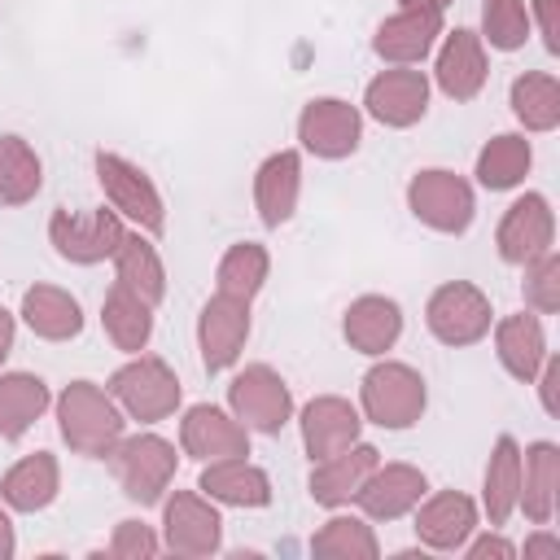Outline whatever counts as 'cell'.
<instances>
[{"label":"cell","mask_w":560,"mask_h":560,"mask_svg":"<svg viewBox=\"0 0 560 560\" xmlns=\"http://www.w3.org/2000/svg\"><path fill=\"white\" fill-rule=\"evenodd\" d=\"M516 494H521V446L512 433H499L481 477V508L490 516V529L508 525V516L516 512Z\"/></svg>","instance_id":"f1b7e54d"},{"label":"cell","mask_w":560,"mask_h":560,"mask_svg":"<svg viewBox=\"0 0 560 560\" xmlns=\"http://www.w3.org/2000/svg\"><path fill=\"white\" fill-rule=\"evenodd\" d=\"M61 490V464L52 451L22 455L4 477H0V503L13 512H44Z\"/></svg>","instance_id":"4316f807"},{"label":"cell","mask_w":560,"mask_h":560,"mask_svg":"<svg viewBox=\"0 0 560 560\" xmlns=\"http://www.w3.org/2000/svg\"><path fill=\"white\" fill-rule=\"evenodd\" d=\"M52 394L44 385V376L35 372H0V438L18 442L44 411H48Z\"/></svg>","instance_id":"4dcf8cb0"},{"label":"cell","mask_w":560,"mask_h":560,"mask_svg":"<svg viewBox=\"0 0 560 560\" xmlns=\"http://www.w3.org/2000/svg\"><path fill=\"white\" fill-rule=\"evenodd\" d=\"M534 381H538V398H542V411H547V416H560V402H556V385H560V359H556V354H547Z\"/></svg>","instance_id":"60d3db41"},{"label":"cell","mask_w":560,"mask_h":560,"mask_svg":"<svg viewBox=\"0 0 560 560\" xmlns=\"http://www.w3.org/2000/svg\"><path fill=\"white\" fill-rule=\"evenodd\" d=\"M494 354L503 363V372L521 385H534L542 359H547V332H542V319L529 315V311H516V315H503L494 324Z\"/></svg>","instance_id":"484cf974"},{"label":"cell","mask_w":560,"mask_h":560,"mask_svg":"<svg viewBox=\"0 0 560 560\" xmlns=\"http://www.w3.org/2000/svg\"><path fill=\"white\" fill-rule=\"evenodd\" d=\"M407 210L442 232V236H459L468 232L472 214H477V197H472V184L455 171H442V166H429V171H416L407 179Z\"/></svg>","instance_id":"5b68a950"},{"label":"cell","mask_w":560,"mask_h":560,"mask_svg":"<svg viewBox=\"0 0 560 560\" xmlns=\"http://www.w3.org/2000/svg\"><path fill=\"white\" fill-rule=\"evenodd\" d=\"M158 551H162V542L144 521H118L114 525V538H109L114 560H153Z\"/></svg>","instance_id":"ab89813d"},{"label":"cell","mask_w":560,"mask_h":560,"mask_svg":"<svg viewBox=\"0 0 560 560\" xmlns=\"http://www.w3.org/2000/svg\"><path fill=\"white\" fill-rule=\"evenodd\" d=\"M57 429H61V442L74 451V455H88V459H105L118 438L127 433V416L122 407L114 402L109 389L92 385V381H70L61 394H57Z\"/></svg>","instance_id":"6da1fadb"},{"label":"cell","mask_w":560,"mask_h":560,"mask_svg":"<svg viewBox=\"0 0 560 560\" xmlns=\"http://www.w3.org/2000/svg\"><path fill=\"white\" fill-rule=\"evenodd\" d=\"M494 245H499V258L512 262V267H525V262L542 258L547 249H556V214H551V201L542 192L516 197L503 210V219H499Z\"/></svg>","instance_id":"7c38bea8"},{"label":"cell","mask_w":560,"mask_h":560,"mask_svg":"<svg viewBox=\"0 0 560 560\" xmlns=\"http://www.w3.org/2000/svg\"><path fill=\"white\" fill-rule=\"evenodd\" d=\"M341 332H346L350 350H359L368 359H381L402 337V306L394 298H385V293H363V298H354L346 306Z\"/></svg>","instance_id":"44dd1931"},{"label":"cell","mask_w":560,"mask_h":560,"mask_svg":"<svg viewBox=\"0 0 560 560\" xmlns=\"http://www.w3.org/2000/svg\"><path fill=\"white\" fill-rule=\"evenodd\" d=\"M197 490L223 508H267L271 503V477L249 464L245 455H228V459H210L201 468Z\"/></svg>","instance_id":"603a6c76"},{"label":"cell","mask_w":560,"mask_h":560,"mask_svg":"<svg viewBox=\"0 0 560 560\" xmlns=\"http://www.w3.org/2000/svg\"><path fill=\"white\" fill-rule=\"evenodd\" d=\"M92 166H96V184H101V192H105V201L122 214V219H131L140 232H149V236H162L166 232V206H162V192H158V184L136 166V162H127L122 153H96L92 158Z\"/></svg>","instance_id":"8992f818"},{"label":"cell","mask_w":560,"mask_h":560,"mask_svg":"<svg viewBox=\"0 0 560 560\" xmlns=\"http://www.w3.org/2000/svg\"><path fill=\"white\" fill-rule=\"evenodd\" d=\"M114 394V402L122 407L127 420H140V424H158L166 416H175L179 407V376L166 368V359L158 354H131L105 385Z\"/></svg>","instance_id":"3957f363"},{"label":"cell","mask_w":560,"mask_h":560,"mask_svg":"<svg viewBox=\"0 0 560 560\" xmlns=\"http://www.w3.org/2000/svg\"><path fill=\"white\" fill-rule=\"evenodd\" d=\"M529 39V9L525 0H481V44L499 52H516Z\"/></svg>","instance_id":"74e56055"},{"label":"cell","mask_w":560,"mask_h":560,"mask_svg":"<svg viewBox=\"0 0 560 560\" xmlns=\"http://www.w3.org/2000/svg\"><path fill=\"white\" fill-rule=\"evenodd\" d=\"M311 551L328 556V560H376L381 542H376V534L363 516H328L311 534Z\"/></svg>","instance_id":"8d00e7d4"},{"label":"cell","mask_w":560,"mask_h":560,"mask_svg":"<svg viewBox=\"0 0 560 560\" xmlns=\"http://www.w3.org/2000/svg\"><path fill=\"white\" fill-rule=\"evenodd\" d=\"M298 192H302V158L298 149H280L271 158H262L258 175H254V206L262 228H280L293 219L298 210Z\"/></svg>","instance_id":"cb8c5ba5"},{"label":"cell","mask_w":560,"mask_h":560,"mask_svg":"<svg viewBox=\"0 0 560 560\" xmlns=\"http://www.w3.org/2000/svg\"><path fill=\"white\" fill-rule=\"evenodd\" d=\"M411 512H416V538L429 551H459L477 529V503L459 490L424 494Z\"/></svg>","instance_id":"d6986e66"},{"label":"cell","mask_w":560,"mask_h":560,"mask_svg":"<svg viewBox=\"0 0 560 560\" xmlns=\"http://www.w3.org/2000/svg\"><path fill=\"white\" fill-rule=\"evenodd\" d=\"M376 464H381V451L372 442H350L346 451H337L328 459H315L306 490H311V499L319 508H346Z\"/></svg>","instance_id":"7402d4cb"},{"label":"cell","mask_w":560,"mask_h":560,"mask_svg":"<svg viewBox=\"0 0 560 560\" xmlns=\"http://www.w3.org/2000/svg\"><path fill=\"white\" fill-rule=\"evenodd\" d=\"M424 324L442 346H472L490 332L494 311L490 298L468 280H446L424 302Z\"/></svg>","instance_id":"ba28073f"},{"label":"cell","mask_w":560,"mask_h":560,"mask_svg":"<svg viewBox=\"0 0 560 560\" xmlns=\"http://www.w3.org/2000/svg\"><path fill=\"white\" fill-rule=\"evenodd\" d=\"M101 324H105V337L114 341V350L140 354L149 346V337H153V306L140 302L131 289H122L114 280V289L101 302Z\"/></svg>","instance_id":"d6a6232c"},{"label":"cell","mask_w":560,"mask_h":560,"mask_svg":"<svg viewBox=\"0 0 560 560\" xmlns=\"http://www.w3.org/2000/svg\"><path fill=\"white\" fill-rule=\"evenodd\" d=\"M438 35H442V13H433V9H398L376 26L372 52L381 61H389V66H420L433 52Z\"/></svg>","instance_id":"ffe728a7"},{"label":"cell","mask_w":560,"mask_h":560,"mask_svg":"<svg viewBox=\"0 0 560 560\" xmlns=\"http://www.w3.org/2000/svg\"><path fill=\"white\" fill-rule=\"evenodd\" d=\"M228 411L254 433H280L293 420V394L276 368L249 363L228 385Z\"/></svg>","instance_id":"9c48e42d"},{"label":"cell","mask_w":560,"mask_h":560,"mask_svg":"<svg viewBox=\"0 0 560 560\" xmlns=\"http://www.w3.org/2000/svg\"><path fill=\"white\" fill-rule=\"evenodd\" d=\"M402 9H433V13H446L451 0H398Z\"/></svg>","instance_id":"7dc6e473"},{"label":"cell","mask_w":560,"mask_h":560,"mask_svg":"<svg viewBox=\"0 0 560 560\" xmlns=\"http://www.w3.org/2000/svg\"><path fill=\"white\" fill-rule=\"evenodd\" d=\"M114 276L122 289H131L140 302L158 306L166 298V267L158 258V245L149 241V232H127L122 245L114 249Z\"/></svg>","instance_id":"f546056e"},{"label":"cell","mask_w":560,"mask_h":560,"mask_svg":"<svg viewBox=\"0 0 560 560\" xmlns=\"http://www.w3.org/2000/svg\"><path fill=\"white\" fill-rule=\"evenodd\" d=\"M490 79V61H486V44L472 26H455L446 31L438 61H433V83L442 96L451 101H472Z\"/></svg>","instance_id":"2e32d148"},{"label":"cell","mask_w":560,"mask_h":560,"mask_svg":"<svg viewBox=\"0 0 560 560\" xmlns=\"http://www.w3.org/2000/svg\"><path fill=\"white\" fill-rule=\"evenodd\" d=\"M560 494V446L556 442H529L521 451V494L516 508L529 525H551Z\"/></svg>","instance_id":"d4e9b609"},{"label":"cell","mask_w":560,"mask_h":560,"mask_svg":"<svg viewBox=\"0 0 560 560\" xmlns=\"http://www.w3.org/2000/svg\"><path fill=\"white\" fill-rule=\"evenodd\" d=\"M105 459H109V468H114L122 494H127L131 503H140V508L166 499V486L175 481V464H179L175 446H171L162 433H131V438L122 433L118 446H114Z\"/></svg>","instance_id":"277c9868"},{"label":"cell","mask_w":560,"mask_h":560,"mask_svg":"<svg viewBox=\"0 0 560 560\" xmlns=\"http://www.w3.org/2000/svg\"><path fill=\"white\" fill-rule=\"evenodd\" d=\"M556 4L560 0H534V18H538V31H542V48L556 57L560 52V18H556Z\"/></svg>","instance_id":"b9f144b4"},{"label":"cell","mask_w":560,"mask_h":560,"mask_svg":"<svg viewBox=\"0 0 560 560\" xmlns=\"http://www.w3.org/2000/svg\"><path fill=\"white\" fill-rule=\"evenodd\" d=\"M464 547H468V560H512L516 556V547L499 534H481L477 542H464Z\"/></svg>","instance_id":"7bdbcfd3"},{"label":"cell","mask_w":560,"mask_h":560,"mask_svg":"<svg viewBox=\"0 0 560 560\" xmlns=\"http://www.w3.org/2000/svg\"><path fill=\"white\" fill-rule=\"evenodd\" d=\"M249 341V302L214 293L197 315V346L206 372H228Z\"/></svg>","instance_id":"5bb4252c"},{"label":"cell","mask_w":560,"mask_h":560,"mask_svg":"<svg viewBox=\"0 0 560 560\" xmlns=\"http://www.w3.org/2000/svg\"><path fill=\"white\" fill-rule=\"evenodd\" d=\"M508 105L525 131H556L560 127V79L547 70H525L512 79Z\"/></svg>","instance_id":"836d02e7"},{"label":"cell","mask_w":560,"mask_h":560,"mask_svg":"<svg viewBox=\"0 0 560 560\" xmlns=\"http://www.w3.org/2000/svg\"><path fill=\"white\" fill-rule=\"evenodd\" d=\"M298 424H302V446H306V455H311V464H315V459H328V455L346 451L350 442H359L363 416H359V407H354L350 398H341V394H319V398H311V402L302 407Z\"/></svg>","instance_id":"ac0fdd59"},{"label":"cell","mask_w":560,"mask_h":560,"mask_svg":"<svg viewBox=\"0 0 560 560\" xmlns=\"http://www.w3.org/2000/svg\"><path fill=\"white\" fill-rule=\"evenodd\" d=\"M267 271H271L267 245H258V241H236V245L219 258L214 280H219V293L241 298V302H254L258 289L267 284Z\"/></svg>","instance_id":"d590c367"},{"label":"cell","mask_w":560,"mask_h":560,"mask_svg":"<svg viewBox=\"0 0 560 560\" xmlns=\"http://www.w3.org/2000/svg\"><path fill=\"white\" fill-rule=\"evenodd\" d=\"M44 184V162L22 136H0V206L35 201Z\"/></svg>","instance_id":"e575fe53"},{"label":"cell","mask_w":560,"mask_h":560,"mask_svg":"<svg viewBox=\"0 0 560 560\" xmlns=\"http://www.w3.org/2000/svg\"><path fill=\"white\" fill-rule=\"evenodd\" d=\"M162 547L188 560L214 556L223 547V516L214 499L197 490H175L171 499H162Z\"/></svg>","instance_id":"30bf717a"},{"label":"cell","mask_w":560,"mask_h":560,"mask_svg":"<svg viewBox=\"0 0 560 560\" xmlns=\"http://www.w3.org/2000/svg\"><path fill=\"white\" fill-rule=\"evenodd\" d=\"M179 451L201 464L228 459V455H249V429L232 411H223L214 402H197L179 420Z\"/></svg>","instance_id":"9a60e30c"},{"label":"cell","mask_w":560,"mask_h":560,"mask_svg":"<svg viewBox=\"0 0 560 560\" xmlns=\"http://www.w3.org/2000/svg\"><path fill=\"white\" fill-rule=\"evenodd\" d=\"M127 228H122V214L109 206H96V210H57L48 219V245L74 262V267H96L105 258H114V249L122 245Z\"/></svg>","instance_id":"52a82bcc"},{"label":"cell","mask_w":560,"mask_h":560,"mask_svg":"<svg viewBox=\"0 0 560 560\" xmlns=\"http://www.w3.org/2000/svg\"><path fill=\"white\" fill-rule=\"evenodd\" d=\"M525 302L538 315H556L560 311V254L547 249L542 258L525 262Z\"/></svg>","instance_id":"f35d334b"},{"label":"cell","mask_w":560,"mask_h":560,"mask_svg":"<svg viewBox=\"0 0 560 560\" xmlns=\"http://www.w3.org/2000/svg\"><path fill=\"white\" fill-rule=\"evenodd\" d=\"M22 324L44 341H70L83 332V306L57 284H31L22 293Z\"/></svg>","instance_id":"83f0119b"},{"label":"cell","mask_w":560,"mask_h":560,"mask_svg":"<svg viewBox=\"0 0 560 560\" xmlns=\"http://www.w3.org/2000/svg\"><path fill=\"white\" fill-rule=\"evenodd\" d=\"M525 556H560V538L547 534V525H538V534L525 538Z\"/></svg>","instance_id":"ee69618b"},{"label":"cell","mask_w":560,"mask_h":560,"mask_svg":"<svg viewBox=\"0 0 560 560\" xmlns=\"http://www.w3.org/2000/svg\"><path fill=\"white\" fill-rule=\"evenodd\" d=\"M13 337H18V319H13V311L0 306V363H4L9 350H13Z\"/></svg>","instance_id":"f6af8a7d"},{"label":"cell","mask_w":560,"mask_h":560,"mask_svg":"<svg viewBox=\"0 0 560 560\" xmlns=\"http://www.w3.org/2000/svg\"><path fill=\"white\" fill-rule=\"evenodd\" d=\"M529 166H534V149H529V140L521 136V131H499V136H490L486 144H481V153H477V184L481 188H490V192H508V188H516L525 175H529Z\"/></svg>","instance_id":"1f68e13d"},{"label":"cell","mask_w":560,"mask_h":560,"mask_svg":"<svg viewBox=\"0 0 560 560\" xmlns=\"http://www.w3.org/2000/svg\"><path fill=\"white\" fill-rule=\"evenodd\" d=\"M18 551V538H13V521H9V512L0 508V560H9Z\"/></svg>","instance_id":"bcb514c9"},{"label":"cell","mask_w":560,"mask_h":560,"mask_svg":"<svg viewBox=\"0 0 560 560\" xmlns=\"http://www.w3.org/2000/svg\"><path fill=\"white\" fill-rule=\"evenodd\" d=\"M424 494H429V477L416 464H376L354 490V503L368 521H398Z\"/></svg>","instance_id":"e0dca14e"},{"label":"cell","mask_w":560,"mask_h":560,"mask_svg":"<svg viewBox=\"0 0 560 560\" xmlns=\"http://www.w3.org/2000/svg\"><path fill=\"white\" fill-rule=\"evenodd\" d=\"M298 140L306 153L324 162H341L363 140V114L341 96H315L298 114Z\"/></svg>","instance_id":"8fae6325"},{"label":"cell","mask_w":560,"mask_h":560,"mask_svg":"<svg viewBox=\"0 0 560 560\" xmlns=\"http://www.w3.org/2000/svg\"><path fill=\"white\" fill-rule=\"evenodd\" d=\"M429 407V389L424 376L411 363L398 359H381L363 372L359 381V416L372 420L376 429H411Z\"/></svg>","instance_id":"7a4b0ae2"},{"label":"cell","mask_w":560,"mask_h":560,"mask_svg":"<svg viewBox=\"0 0 560 560\" xmlns=\"http://www.w3.org/2000/svg\"><path fill=\"white\" fill-rule=\"evenodd\" d=\"M363 109L381 122V127H416L429 114V74L411 70V66H394L381 70L376 79H368L363 88Z\"/></svg>","instance_id":"4fadbf2b"}]
</instances>
